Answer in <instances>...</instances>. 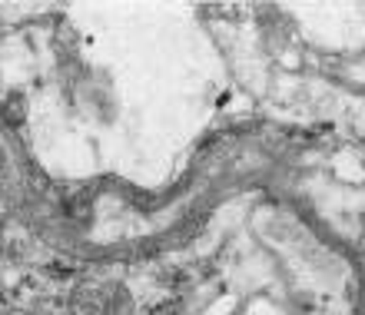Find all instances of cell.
Returning <instances> with one entry per match:
<instances>
[{
  "label": "cell",
  "instance_id": "cell-1",
  "mask_svg": "<svg viewBox=\"0 0 365 315\" xmlns=\"http://www.w3.org/2000/svg\"><path fill=\"white\" fill-rule=\"evenodd\" d=\"M77 315H130V299L120 286H87L80 289Z\"/></svg>",
  "mask_w": 365,
  "mask_h": 315
}]
</instances>
